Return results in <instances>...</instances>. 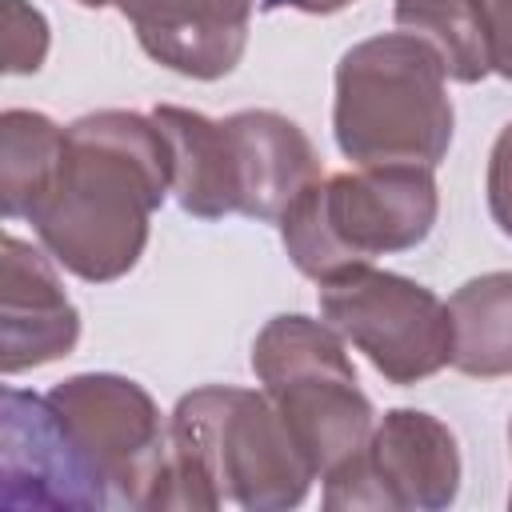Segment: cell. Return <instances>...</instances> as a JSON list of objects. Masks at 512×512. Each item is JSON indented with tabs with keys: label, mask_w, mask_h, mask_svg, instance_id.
<instances>
[{
	"label": "cell",
	"mask_w": 512,
	"mask_h": 512,
	"mask_svg": "<svg viewBox=\"0 0 512 512\" xmlns=\"http://www.w3.org/2000/svg\"><path fill=\"white\" fill-rule=\"evenodd\" d=\"M168 192L172 160L152 112L100 108L64 128L56 176L28 224L60 268L108 284L140 264Z\"/></svg>",
	"instance_id": "6da1fadb"
},
{
	"label": "cell",
	"mask_w": 512,
	"mask_h": 512,
	"mask_svg": "<svg viewBox=\"0 0 512 512\" xmlns=\"http://www.w3.org/2000/svg\"><path fill=\"white\" fill-rule=\"evenodd\" d=\"M168 436L172 464L160 508L236 504L244 512H288L316 480L264 388H192L176 400Z\"/></svg>",
	"instance_id": "7a4b0ae2"
},
{
	"label": "cell",
	"mask_w": 512,
	"mask_h": 512,
	"mask_svg": "<svg viewBox=\"0 0 512 512\" xmlns=\"http://www.w3.org/2000/svg\"><path fill=\"white\" fill-rule=\"evenodd\" d=\"M456 112L440 52L416 32H380L352 44L336 64L332 136L356 168L448 156Z\"/></svg>",
	"instance_id": "3957f363"
},
{
	"label": "cell",
	"mask_w": 512,
	"mask_h": 512,
	"mask_svg": "<svg viewBox=\"0 0 512 512\" xmlns=\"http://www.w3.org/2000/svg\"><path fill=\"white\" fill-rule=\"evenodd\" d=\"M440 216L432 168L376 164L316 176L276 220L296 272L324 284L348 268L428 240Z\"/></svg>",
	"instance_id": "277c9868"
},
{
	"label": "cell",
	"mask_w": 512,
	"mask_h": 512,
	"mask_svg": "<svg viewBox=\"0 0 512 512\" xmlns=\"http://www.w3.org/2000/svg\"><path fill=\"white\" fill-rule=\"evenodd\" d=\"M252 372L308 456L316 480L332 476L364 448L376 412L356 380L344 336L332 324L304 312L272 316L252 340Z\"/></svg>",
	"instance_id": "5b68a950"
},
{
	"label": "cell",
	"mask_w": 512,
	"mask_h": 512,
	"mask_svg": "<svg viewBox=\"0 0 512 512\" xmlns=\"http://www.w3.org/2000/svg\"><path fill=\"white\" fill-rule=\"evenodd\" d=\"M48 404L104 508H160L172 436L144 384L120 372H76L52 384Z\"/></svg>",
	"instance_id": "8992f818"
},
{
	"label": "cell",
	"mask_w": 512,
	"mask_h": 512,
	"mask_svg": "<svg viewBox=\"0 0 512 512\" xmlns=\"http://www.w3.org/2000/svg\"><path fill=\"white\" fill-rule=\"evenodd\" d=\"M320 316L364 352L388 384L408 388L452 364L448 304L400 272L360 264L324 280Z\"/></svg>",
	"instance_id": "52a82bcc"
},
{
	"label": "cell",
	"mask_w": 512,
	"mask_h": 512,
	"mask_svg": "<svg viewBox=\"0 0 512 512\" xmlns=\"http://www.w3.org/2000/svg\"><path fill=\"white\" fill-rule=\"evenodd\" d=\"M460 448L452 428L420 408L384 412L364 448L324 476V508L440 512L460 492Z\"/></svg>",
	"instance_id": "ba28073f"
},
{
	"label": "cell",
	"mask_w": 512,
	"mask_h": 512,
	"mask_svg": "<svg viewBox=\"0 0 512 512\" xmlns=\"http://www.w3.org/2000/svg\"><path fill=\"white\" fill-rule=\"evenodd\" d=\"M0 504L4 508H104L84 476L48 396L4 388L0 412Z\"/></svg>",
	"instance_id": "9c48e42d"
},
{
	"label": "cell",
	"mask_w": 512,
	"mask_h": 512,
	"mask_svg": "<svg viewBox=\"0 0 512 512\" xmlns=\"http://www.w3.org/2000/svg\"><path fill=\"white\" fill-rule=\"evenodd\" d=\"M224 184L232 216L280 220L288 204L320 176V156L304 128L268 108H244L220 120Z\"/></svg>",
	"instance_id": "30bf717a"
},
{
	"label": "cell",
	"mask_w": 512,
	"mask_h": 512,
	"mask_svg": "<svg viewBox=\"0 0 512 512\" xmlns=\"http://www.w3.org/2000/svg\"><path fill=\"white\" fill-rule=\"evenodd\" d=\"M140 48L192 80L228 76L244 48L256 0H116Z\"/></svg>",
	"instance_id": "8fae6325"
},
{
	"label": "cell",
	"mask_w": 512,
	"mask_h": 512,
	"mask_svg": "<svg viewBox=\"0 0 512 512\" xmlns=\"http://www.w3.org/2000/svg\"><path fill=\"white\" fill-rule=\"evenodd\" d=\"M80 340V312L68 300L56 260L20 236H4V304H0V372L16 376L64 360Z\"/></svg>",
	"instance_id": "7c38bea8"
},
{
	"label": "cell",
	"mask_w": 512,
	"mask_h": 512,
	"mask_svg": "<svg viewBox=\"0 0 512 512\" xmlns=\"http://www.w3.org/2000/svg\"><path fill=\"white\" fill-rule=\"evenodd\" d=\"M452 368L476 380L512 376V272L464 280L448 300Z\"/></svg>",
	"instance_id": "4fadbf2b"
},
{
	"label": "cell",
	"mask_w": 512,
	"mask_h": 512,
	"mask_svg": "<svg viewBox=\"0 0 512 512\" xmlns=\"http://www.w3.org/2000/svg\"><path fill=\"white\" fill-rule=\"evenodd\" d=\"M64 152V128L32 108H8L0 116V212L4 220H28L48 192Z\"/></svg>",
	"instance_id": "5bb4252c"
},
{
	"label": "cell",
	"mask_w": 512,
	"mask_h": 512,
	"mask_svg": "<svg viewBox=\"0 0 512 512\" xmlns=\"http://www.w3.org/2000/svg\"><path fill=\"white\" fill-rule=\"evenodd\" d=\"M392 20L396 28L424 36L440 52L452 80L476 84L492 72L480 28V0H392Z\"/></svg>",
	"instance_id": "9a60e30c"
},
{
	"label": "cell",
	"mask_w": 512,
	"mask_h": 512,
	"mask_svg": "<svg viewBox=\"0 0 512 512\" xmlns=\"http://www.w3.org/2000/svg\"><path fill=\"white\" fill-rule=\"evenodd\" d=\"M0 24H4V72H12V76L36 72L48 56L44 12L24 0H0Z\"/></svg>",
	"instance_id": "2e32d148"
},
{
	"label": "cell",
	"mask_w": 512,
	"mask_h": 512,
	"mask_svg": "<svg viewBox=\"0 0 512 512\" xmlns=\"http://www.w3.org/2000/svg\"><path fill=\"white\" fill-rule=\"evenodd\" d=\"M484 192H488V212L492 224L512 236V120L500 128L492 152H488V176H484Z\"/></svg>",
	"instance_id": "e0dca14e"
},
{
	"label": "cell",
	"mask_w": 512,
	"mask_h": 512,
	"mask_svg": "<svg viewBox=\"0 0 512 512\" xmlns=\"http://www.w3.org/2000/svg\"><path fill=\"white\" fill-rule=\"evenodd\" d=\"M480 28L488 48V68L512 80V0H480Z\"/></svg>",
	"instance_id": "ac0fdd59"
},
{
	"label": "cell",
	"mask_w": 512,
	"mask_h": 512,
	"mask_svg": "<svg viewBox=\"0 0 512 512\" xmlns=\"http://www.w3.org/2000/svg\"><path fill=\"white\" fill-rule=\"evenodd\" d=\"M348 4L356 0H268V8H296L308 16H332V12H344Z\"/></svg>",
	"instance_id": "d6986e66"
},
{
	"label": "cell",
	"mask_w": 512,
	"mask_h": 512,
	"mask_svg": "<svg viewBox=\"0 0 512 512\" xmlns=\"http://www.w3.org/2000/svg\"><path fill=\"white\" fill-rule=\"evenodd\" d=\"M76 4H84V8H108V4H116V0H76Z\"/></svg>",
	"instance_id": "ffe728a7"
},
{
	"label": "cell",
	"mask_w": 512,
	"mask_h": 512,
	"mask_svg": "<svg viewBox=\"0 0 512 512\" xmlns=\"http://www.w3.org/2000/svg\"><path fill=\"white\" fill-rule=\"evenodd\" d=\"M508 444H512V424H508ZM508 504H512V492H508Z\"/></svg>",
	"instance_id": "44dd1931"
}]
</instances>
